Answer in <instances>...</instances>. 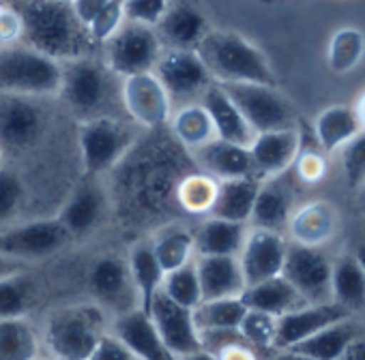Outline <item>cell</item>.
Instances as JSON below:
<instances>
[{
	"label": "cell",
	"mask_w": 365,
	"mask_h": 360,
	"mask_svg": "<svg viewBox=\"0 0 365 360\" xmlns=\"http://www.w3.org/2000/svg\"><path fill=\"white\" fill-rule=\"evenodd\" d=\"M22 20V43L67 63L91 56L95 41L80 24L69 3L63 0H22L16 7Z\"/></svg>",
	"instance_id": "cell-1"
},
{
	"label": "cell",
	"mask_w": 365,
	"mask_h": 360,
	"mask_svg": "<svg viewBox=\"0 0 365 360\" xmlns=\"http://www.w3.org/2000/svg\"><path fill=\"white\" fill-rule=\"evenodd\" d=\"M215 84H273L277 75L264 52L232 31H211L196 48Z\"/></svg>",
	"instance_id": "cell-2"
},
{
	"label": "cell",
	"mask_w": 365,
	"mask_h": 360,
	"mask_svg": "<svg viewBox=\"0 0 365 360\" xmlns=\"http://www.w3.org/2000/svg\"><path fill=\"white\" fill-rule=\"evenodd\" d=\"M58 95L67 107L82 120L110 116L114 103H120V78L114 75L106 63L91 56H80L61 63Z\"/></svg>",
	"instance_id": "cell-3"
},
{
	"label": "cell",
	"mask_w": 365,
	"mask_h": 360,
	"mask_svg": "<svg viewBox=\"0 0 365 360\" xmlns=\"http://www.w3.org/2000/svg\"><path fill=\"white\" fill-rule=\"evenodd\" d=\"M108 330L106 311L99 305H71L48 317L41 339L46 354L58 360H88Z\"/></svg>",
	"instance_id": "cell-4"
},
{
	"label": "cell",
	"mask_w": 365,
	"mask_h": 360,
	"mask_svg": "<svg viewBox=\"0 0 365 360\" xmlns=\"http://www.w3.org/2000/svg\"><path fill=\"white\" fill-rule=\"evenodd\" d=\"M63 67L58 60L20 43L0 46V92L14 97L58 95Z\"/></svg>",
	"instance_id": "cell-5"
},
{
	"label": "cell",
	"mask_w": 365,
	"mask_h": 360,
	"mask_svg": "<svg viewBox=\"0 0 365 360\" xmlns=\"http://www.w3.org/2000/svg\"><path fill=\"white\" fill-rule=\"evenodd\" d=\"M256 133L299 127L294 103L273 84H222Z\"/></svg>",
	"instance_id": "cell-6"
},
{
	"label": "cell",
	"mask_w": 365,
	"mask_h": 360,
	"mask_svg": "<svg viewBox=\"0 0 365 360\" xmlns=\"http://www.w3.org/2000/svg\"><path fill=\"white\" fill-rule=\"evenodd\" d=\"M103 48L106 67L120 80L153 71L163 52L157 31L133 22H123Z\"/></svg>",
	"instance_id": "cell-7"
},
{
	"label": "cell",
	"mask_w": 365,
	"mask_h": 360,
	"mask_svg": "<svg viewBox=\"0 0 365 360\" xmlns=\"http://www.w3.org/2000/svg\"><path fill=\"white\" fill-rule=\"evenodd\" d=\"M133 131L114 116L82 120L78 144L84 169L91 174L112 169L127 154L133 144Z\"/></svg>",
	"instance_id": "cell-8"
},
{
	"label": "cell",
	"mask_w": 365,
	"mask_h": 360,
	"mask_svg": "<svg viewBox=\"0 0 365 360\" xmlns=\"http://www.w3.org/2000/svg\"><path fill=\"white\" fill-rule=\"evenodd\" d=\"M333 253L329 247H307L288 240L282 277L301 294L305 302L331 300Z\"/></svg>",
	"instance_id": "cell-9"
},
{
	"label": "cell",
	"mask_w": 365,
	"mask_h": 360,
	"mask_svg": "<svg viewBox=\"0 0 365 360\" xmlns=\"http://www.w3.org/2000/svg\"><path fill=\"white\" fill-rule=\"evenodd\" d=\"M153 73L170 95L172 103L182 101L192 103V99L202 97V92L213 84L202 58L196 50H165L161 52Z\"/></svg>",
	"instance_id": "cell-10"
},
{
	"label": "cell",
	"mask_w": 365,
	"mask_h": 360,
	"mask_svg": "<svg viewBox=\"0 0 365 360\" xmlns=\"http://www.w3.org/2000/svg\"><path fill=\"white\" fill-rule=\"evenodd\" d=\"M69 240L58 219H33L0 230V253L20 260H41L61 251Z\"/></svg>",
	"instance_id": "cell-11"
},
{
	"label": "cell",
	"mask_w": 365,
	"mask_h": 360,
	"mask_svg": "<svg viewBox=\"0 0 365 360\" xmlns=\"http://www.w3.org/2000/svg\"><path fill=\"white\" fill-rule=\"evenodd\" d=\"M120 105L129 118L144 127L157 129L172 116V99L153 71L120 80Z\"/></svg>",
	"instance_id": "cell-12"
},
{
	"label": "cell",
	"mask_w": 365,
	"mask_h": 360,
	"mask_svg": "<svg viewBox=\"0 0 365 360\" xmlns=\"http://www.w3.org/2000/svg\"><path fill=\"white\" fill-rule=\"evenodd\" d=\"M146 311L161 341L176 358L202 347L200 330L194 319V309L180 307L174 300H170L163 292H157Z\"/></svg>",
	"instance_id": "cell-13"
},
{
	"label": "cell",
	"mask_w": 365,
	"mask_h": 360,
	"mask_svg": "<svg viewBox=\"0 0 365 360\" xmlns=\"http://www.w3.org/2000/svg\"><path fill=\"white\" fill-rule=\"evenodd\" d=\"M286 249H288L286 234L262 230V228H250L245 243L237 255L245 283L252 285V283L282 275Z\"/></svg>",
	"instance_id": "cell-14"
},
{
	"label": "cell",
	"mask_w": 365,
	"mask_h": 360,
	"mask_svg": "<svg viewBox=\"0 0 365 360\" xmlns=\"http://www.w3.org/2000/svg\"><path fill=\"white\" fill-rule=\"evenodd\" d=\"M301 148H303V135L299 127L256 133L254 142L250 144L254 174L262 180L290 171Z\"/></svg>",
	"instance_id": "cell-15"
},
{
	"label": "cell",
	"mask_w": 365,
	"mask_h": 360,
	"mask_svg": "<svg viewBox=\"0 0 365 360\" xmlns=\"http://www.w3.org/2000/svg\"><path fill=\"white\" fill-rule=\"evenodd\" d=\"M339 211L331 202L312 200L294 206L284 234L290 243L307 247H329L339 232Z\"/></svg>",
	"instance_id": "cell-16"
},
{
	"label": "cell",
	"mask_w": 365,
	"mask_h": 360,
	"mask_svg": "<svg viewBox=\"0 0 365 360\" xmlns=\"http://www.w3.org/2000/svg\"><path fill=\"white\" fill-rule=\"evenodd\" d=\"M88 287L93 296L99 300L101 309H114L116 313L127 311L123 302L131 300L138 307L135 290L129 277L127 260L118 255H101L93 262L88 270Z\"/></svg>",
	"instance_id": "cell-17"
},
{
	"label": "cell",
	"mask_w": 365,
	"mask_h": 360,
	"mask_svg": "<svg viewBox=\"0 0 365 360\" xmlns=\"http://www.w3.org/2000/svg\"><path fill=\"white\" fill-rule=\"evenodd\" d=\"M110 332L116 334L138 360H178L161 341L148 311L140 307L116 313L110 322Z\"/></svg>",
	"instance_id": "cell-18"
},
{
	"label": "cell",
	"mask_w": 365,
	"mask_h": 360,
	"mask_svg": "<svg viewBox=\"0 0 365 360\" xmlns=\"http://www.w3.org/2000/svg\"><path fill=\"white\" fill-rule=\"evenodd\" d=\"M348 315L350 313H346L333 300L301 305L299 309H292L277 317L275 349H288V347L301 343L303 339L312 337L320 328H324L341 317H348Z\"/></svg>",
	"instance_id": "cell-19"
},
{
	"label": "cell",
	"mask_w": 365,
	"mask_h": 360,
	"mask_svg": "<svg viewBox=\"0 0 365 360\" xmlns=\"http://www.w3.org/2000/svg\"><path fill=\"white\" fill-rule=\"evenodd\" d=\"M288 174V171H286ZM286 174L262 178L260 189L252 208L250 228H262L273 232H286L288 219L294 211V189Z\"/></svg>",
	"instance_id": "cell-20"
},
{
	"label": "cell",
	"mask_w": 365,
	"mask_h": 360,
	"mask_svg": "<svg viewBox=\"0 0 365 360\" xmlns=\"http://www.w3.org/2000/svg\"><path fill=\"white\" fill-rule=\"evenodd\" d=\"M41 129L43 116L33 99L7 95L0 103V146L26 148L37 142Z\"/></svg>",
	"instance_id": "cell-21"
},
{
	"label": "cell",
	"mask_w": 365,
	"mask_h": 360,
	"mask_svg": "<svg viewBox=\"0 0 365 360\" xmlns=\"http://www.w3.org/2000/svg\"><path fill=\"white\" fill-rule=\"evenodd\" d=\"M202 300L239 298L247 287L237 255H196Z\"/></svg>",
	"instance_id": "cell-22"
},
{
	"label": "cell",
	"mask_w": 365,
	"mask_h": 360,
	"mask_svg": "<svg viewBox=\"0 0 365 360\" xmlns=\"http://www.w3.org/2000/svg\"><path fill=\"white\" fill-rule=\"evenodd\" d=\"M331 300L350 315H365V270L350 249L333 253Z\"/></svg>",
	"instance_id": "cell-23"
},
{
	"label": "cell",
	"mask_w": 365,
	"mask_h": 360,
	"mask_svg": "<svg viewBox=\"0 0 365 360\" xmlns=\"http://www.w3.org/2000/svg\"><path fill=\"white\" fill-rule=\"evenodd\" d=\"M196 157V163L200 165L202 174L220 180L228 178H241V176H256L252 165L250 146L232 144L226 139H211L209 144L192 150Z\"/></svg>",
	"instance_id": "cell-24"
},
{
	"label": "cell",
	"mask_w": 365,
	"mask_h": 360,
	"mask_svg": "<svg viewBox=\"0 0 365 360\" xmlns=\"http://www.w3.org/2000/svg\"><path fill=\"white\" fill-rule=\"evenodd\" d=\"M200 103L209 112L213 129H215V135L220 139H226V142H232V144H241V146H250L254 142L256 131L243 118V114L239 112V107L235 105V101L230 99V95L224 90L222 84L213 82L202 92Z\"/></svg>",
	"instance_id": "cell-25"
},
{
	"label": "cell",
	"mask_w": 365,
	"mask_h": 360,
	"mask_svg": "<svg viewBox=\"0 0 365 360\" xmlns=\"http://www.w3.org/2000/svg\"><path fill=\"white\" fill-rule=\"evenodd\" d=\"M106 215V196L99 185H80L63 204L58 213V223L71 236H84L93 232Z\"/></svg>",
	"instance_id": "cell-26"
},
{
	"label": "cell",
	"mask_w": 365,
	"mask_h": 360,
	"mask_svg": "<svg viewBox=\"0 0 365 360\" xmlns=\"http://www.w3.org/2000/svg\"><path fill=\"white\" fill-rule=\"evenodd\" d=\"M361 332H365L363 319L356 315H348V317H341V319L320 328L318 332H314L312 337L303 339L301 343H297L288 349H294L314 360H339V356L344 354L348 343L352 339H356Z\"/></svg>",
	"instance_id": "cell-27"
},
{
	"label": "cell",
	"mask_w": 365,
	"mask_h": 360,
	"mask_svg": "<svg viewBox=\"0 0 365 360\" xmlns=\"http://www.w3.org/2000/svg\"><path fill=\"white\" fill-rule=\"evenodd\" d=\"M258 189H260L258 176H241V178L220 180L215 202H213L209 215L250 226V217H252V208H254Z\"/></svg>",
	"instance_id": "cell-28"
},
{
	"label": "cell",
	"mask_w": 365,
	"mask_h": 360,
	"mask_svg": "<svg viewBox=\"0 0 365 360\" xmlns=\"http://www.w3.org/2000/svg\"><path fill=\"white\" fill-rule=\"evenodd\" d=\"M312 129H314L316 146L324 154H333L344 144H348L363 127H361L352 105L333 103V105H329V107H324L322 112L316 114V118L312 122Z\"/></svg>",
	"instance_id": "cell-29"
},
{
	"label": "cell",
	"mask_w": 365,
	"mask_h": 360,
	"mask_svg": "<svg viewBox=\"0 0 365 360\" xmlns=\"http://www.w3.org/2000/svg\"><path fill=\"white\" fill-rule=\"evenodd\" d=\"M155 31L159 39L174 50H196L202 37L209 33V24L198 9L190 5H176L168 9Z\"/></svg>",
	"instance_id": "cell-30"
},
{
	"label": "cell",
	"mask_w": 365,
	"mask_h": 360,
	"mask_svg": "<svg viewBox=\"0 0 365 360\" xmlns=\"http://www.w3.org/2000/svg\"><path fill=\"white\" fill-rule=\"evenodd\" d=\"M250 226L220 217H207L194 232L196 255H239Z\"/></svg>",
	"instance_id": "cell-31"
},
{
	"label": "cell",
	"mask_w": 365,
	"mask_h": 360,
	"mask_svg": "<svg viewBox=\"0 0 365 360\" xmlns=\"http://www.w3.org/2000/svg\"><path fill=\"white\" fill-rule=\"evenodd\" d=\"M241 300L245 302L247 309L264 311L275 317H279L292 309H299L301 305H307L301 298V294L282 275L247 285L241 294Z\"/></svg>",
	"instance_id": "cell-32"
},
{
	"label": "cell",
	"mask_w": 365,
	"mask_h": 360,
	"mask_svg": "<svg viewBox=\"0 0 365 360\" xmlns=\"http://www.w3.org/2000/svg\"><path fill=\"white\" fill-rule=\"evenodd\" d=\"M46 356L41 330L29 317L0 319V360H39Z\"/></svg>",
	"instance_id": "cell-33"
},
{
	"label": "cell",
	"mask_w": 365,
	"mask_h": 360,
	"mask_svg": "<svg viewBox=\"0 0 365 360\" xmlns=\"http://www.w3.org/2000/svg\"><path fill=\"white\" fill-rule=\"evenodd\" d=\"M127 268H129V277L135 290L138 307L146 311L155 294L161 290V281L165 275L155 258L150 240H140L131 247L127 255Z\"/></svg>",
	"instance_id": "cell-34"
},
{
	"label": "cell",
	"mask_w": 365,
	"mask_h": 360,
	"mask_svg": "<svg viewBox=\"0 0 365 360\" xmlns=\"http://www.w3.org/2000/svg\"><path fill=\"white\" fill-rule=\"evenodd\" d=\"M168 122H170L174 137L190 150H196L217 137L211 116L200 101L178 105L176 110H172V116Z\"/></svg>",
	"instance_id": "cell-35"
},
{
	"label": "cell",
	"mask_w": 365,
	"mask_h": 360,
	"mask_svg": "<svg viewBox=\"0 0 365 360\" xmlns=\"http://www.w3.org/2000/svg\"><path fill=\"white\" fill-rule=\"evenodd\" d=\"M365 58V33L354 26H341L331 33L327 43V65L335 75L352 73Z\"/></svg>",
	"instance_id": "cell-36"
},
{
	"label": "cell",
	"mask_w": 365,
	"mask_h": 360,
	"mask_svg": "<svg viewBox=\"0 0 365 360\" xmlns=\"http://www.w3.org/2000/svg\"><path fill=\"white\" fill-rule=\"evenodd\" d=\"M150 245L163 272L176 270L196 260L194 232L185 228H165L150 240Z\"/></svg>",
	"instance_id": "cell-37"
},
{
	"label": "cell",
	"mask_w": 365,
	"mask_h": 360,
	"mask_svg": "<svg viewBox=\"0 0 365 360\" xmlns=\"http://www.w3.org/2000/svg\"><path fill=\"white\" fill-rule=\"evenodd\" d=\"M247 307L239 298H217L202 300L194 309V319L200 332L205 330H239V324L245 315Z\"/></svg>",
	"instance_id": "cell-38"
},
{
	"label": "cell",
	"mask_w": 365,
	"mask_h": 360,
	"mask_svg": "<svg viewBox=\"0 0 365 360\" xmlns=\"http://www.w3.org/2000/svg\"><path fill=\"white\" fill-rule=\"evenodd\" d=\"M33 298L35 285L29 279V275H24V270L0 279V319L29 317Z\"/></svg>",
	"instance_id": "cell-39"
},
{
	"label": "cell",
	"mask_w": 365,
	"mask_h": 360,
	"mask_svg": "<svg viewBox=\"0 0 365 360\" xmlns=\"http://www.w3.org/2000/svg\"><path fill=\"white\" fill-rule=\"evenodd\" d=\"M170 300H174L180 307L196 309L202 302V292H200V279L196 270V262H190L176 270H170L163 275L161 290Z\"/></svg>",
	"instance_id": "cell-40"
},
{
	"label": "cell",
	"mask_w": 365,
	"mask_h": 360,
	"mask_svg": "<svg viewBox=\"0 0 365 360\" xmlns=\"http://www.w3.org/2000/svg\"><path fill=\"white\" fill-rule=\"evenodd\" d=\"M275 332H277V317L256 309H247L239 324V334L260 356L275 349Z\"/></svg>",
	"instance_id": "cell-41"
},
{
	"label": "cell",
	"mask_w": 365,
	"mask_h": 360,
	"mask_svg": "<svg viewBox=\"0 0 365 360\" xmlns=\"http://www.w3.org/2000/svg\"><path fill=\"white\" fill-rule=\"evenodd\" d=\"M217 194V180L207 174L190 176L178 187V202L187 213L209 215Z\"/></svg>",
	"instance_id": "cell-42"
},
{
	"label": "cell",
	"mask_w": 365,
	"mask_h": 360,
	"mask_svg": "<svg viewBox=\"0 0 365 360\" xmlns=\"http://www.w3.org/2000/svg\"><path fill=\"white\" fill-rule=\"evenodd\" d=\"M337 154L346 185L356 191L365 183V129H361L348 144H344Z\"/></svg>",
	"instance_id": "cell-43"
},
{
	"label": "cell",
	"mask_w": 365,
	"mask_h": 360,
	"mask_svg": "<svg viewBox=\"0 0 365 360\" xmlns=\"http://www.w3.org/2000/svg\"><path fill=\"white\" fill-rule=\"evenodd\" d=\"M24 202V185L16 171L0 167V230L11 226Z\"/></svg>",
	"instance_id": "cell-44"
},
{
	"label": "cell",
	"mask_w": 365,
	"mask_h": 360,
	"mask_svg": "<svg viewBox=\"0 0 365 360\" xmlns=\"http://www.w3.org/2000/svg\"><path fill=\"white\" fill-rule=\"evenodd\" d=\"M120 9L125 22L157 28V24L170 9V3L168 0H120Z\"/></svg>",
	"instance_id": "cell-45"
},
{
	"label": "cell",
	"mask_w": 365,
	"mask_h": 360,
	"mask_svg": "<svg viewBox=\"0 0 365 360\" xmlns=\"http://www.w3.org/2000/svg\"><path fill=\"white\" fill-rule=\"evenodd\" d=\"M292 169L297 171V178L305 185H316L320 180L327 178L329 174V159L327 154L316 146V148H301Z\"/></svg>",
	"instance_id": "cell-46"
},
{
	"label": "cell",
	"mask_w": 365,
	"mask_h": 360,
	"mask_svg": "<svg viewBox=\"0 0 365 360\" xmlns=\"http://www.w3.org/2000/svg\"><path fill=\"white\" fill-rule=\"evenodd\" d=\"M123 22H125V18H123V9H120V0H110L108 7L88 26V35L95 41V46H103L120 28Z\"/></svg>",
	"instance_id": "cell-47"
},
{
	"label": "cell",
	"mask_w": 365,
	"mask_h": 360,
	"mask_svg": "<svg viewBox=\"0 0 365 360\" xmlns=\"http://www.w3.org/2000/svg\"><path fill=\"white\" fill-rule=\"evenodd\" d=\"M88 360H138L135 354L110 330L101 337V341L97 343L95 351L91 354Z\"/></svg>",
	"instance_id": "cell-48"
},
{
	"label": "cell",
	"mask_w": 365,
	"mask_h": 360,
	"mask_svg": "<svg viewBox=\"0 0 365 360\" xmlns=\"http://www.w3.org/2000/svg\"><path fill=\"white\" fill-rule=\"evenodd\" d=\"M22 41V20L16 7L0 5V46Z\"/></svg>",
	"instance_id": "cell-49"
},
{
	"label": "cell",
	"mask_w": 365,
	"mask_h": 360,
	"mask_svg": "<svg viewBox=\"0 0 365 360\" xmlns=\"http://www.w3.org/2000/svg\"><path fill=\"white\" fill-rule=\"evenodd\" d=\"M110 0H71V9L76 14V18L80 20V24L88 31V26L93 24V20L108 7Z\"/></svg>",
	"instance_id": "cell-50"
},
{
	"label": "cell",
	"mask_w": 365,
	"mask_h": 360,
	"mask_svg": "<svg viewBox=\"0 0 365 360\" xmlns=\"http://www.w3.org/2000/svg\"><path fill=\"white\" fill-rule=\"evenodd\" d=\"M217 356H220V360H262L260 354L254 347H250L245 341H239V343L224 347Z\"/></svg>",
	"instance_id": "cell-51"
},
{
	"label": "cell",
	"mask_w": 365,
	"mask_h": 360,
	"mask_svg": "<svg viewBox=\"0 0 365 360\" xmlns=\"http://www.w3.org/2000/svg\"><path fill=\"white\" fill-rule=\"evenodd\" d=\"M339 360H365V332H361L356 339H352L348 343V347L344 349Z\"/></svg>",
	"instance_id": "cell-52"
},
{
	"label": "cell",
	"mask_w": 365,
	"mask_h": 360,
	"mask_svg": "<svg viewBox=\"0 0 365 360\" xmlns=\"http://www.w3.org/2000/svg\"><path fill=\"white\" fill-rule=\"evenodd\" d=\"M262 360H314V358H307L294 349H271L267 354L260 356Z\"/></svg>",
	"instance_id": "cell-53"
},
{
	"label": "cell",
	"mask_w": 365,
	"mask_h": 360,
	"mask_svg": "<svg viewBox=\"0 0 365 360\" xmlns=\"http://www.w3.org/2000/svg\"><path fill=\"white\" fill-rule=\"evenodd\" d=\"M18 270H24V262L14 260V258H7V255L0 253V279H5V277L14 275Z\"/></svg>",
	"instance_id": "cell-54"
},
{
	"label": "cell",
	"mask_w": 365,
	"mask_h": 360,
	"mask_svg": "<svg viewBox=\"0 0 365 360\" xmlns=\"http://www.w3.org/2000/svg\"><path fill=\"white\" fill-rule=\"evenodd\" d=\"M178 360H220V356L213 354V351H209V349H205V347H200V349L190 351L185 356H178Z\"/></svg>",
	"instance_id": "cell-55"
},
{
	"label": "cell",
	"mask_w": 365,
	"mask_h": 360,
	"mask_svg": "<svg viewBox=\"0 0 365 360\" xmlns=\"http://www.w3.org/2000/svg\"><path fill=\"white\" fill-rule=\"evenodd\" d=\"M352 107H354V114H356V118H359L361 127L365 129V90L359 95V99H356V103H354Z\"/></svg>",
	"instance_id": "cell-56"
},
{
	"label": "cell",
	"mask_w": 365,
	"mask_h": 360,
	"mask_svg": "<svg viewBox=\"0 0 365 360\" xmlns=\"http://www.w3.org/2000/svg\"><path fill=\"white\" fill-rule=\"evenodd\" d=\"M350 251L354 253V258L359 260V264H361V266H363V270H365V236H363V238H361V240H359Z\"/></svg>",
	"instance_id": "cell-57"
},
{
	"label": "cell",
	"mask_w": 365,
	"mask_h": 360,
	"mask_svg": "<svg viewBox=\"0 0 365 360\" xmlns=\"http://www.w3.org/2000/svg\"><path fill=\"white\" fill-rule=\"evenodd\" d=\"M356 191H359V206H361V211L365 213V183H363Z\"/></svg>",
	"instance_id": "cell-58"
},
{
	"label": "cell",
	"mask_w": 365,
	"mask_h": 360,
	"mask_svg": "<svg viewBox=\"0 0 365 360\" xmlns=\"http://www.w3.org/2000/svg\"><path fill=\"white\" fill-rule=\"evenodd\" d=\"M39 360H58V358H54V356H50V354H46V356H41Z\"/></svg>",
	"instance_id": "cell-59"
},
{
	"label": "cell",
	"mask_w": 365,
	"mask_h": 360,
	"mask_svg": "<svg viewBox=\"0 0 365 360\" xmlns=\"http://www.w3.org/2000/svg\"><path fill=\"white\" fill-rule=\"evenodd\" d=\"M3 157H5V150H3V146H0V167H3Z\"/></svg>",
	"instance_id": "cell-60"
},
{
	"label": "cell",
	"mask_w": 365,
	"mask_h": 360,
	"mask_svg": "<svg viewBox=\"0 0 365 360\" xmlns=\"http://www.w3.org/2000/svg\"><path fill=\"white\" fill-rule=\"evenodd\" d=\"M361 319H363V326H365V315H363V317H361Z\"/></svg>",
	"instance_id": "cell-61"
},
{
	"label": "cell",
	"mask_w": 365,
	"mask_h": 360,
	"mask_svg": "<svg viewBox=\"0 0 365 360\" xmlns=\"http://www.w3.org/2000/svg\"><path fill=\"white\" fill-rule=\"evenodd\" d=\"M63 3H71V0H63Z\"/></svg>",
	"instance_id": "cell-62"
}]
</instances>
